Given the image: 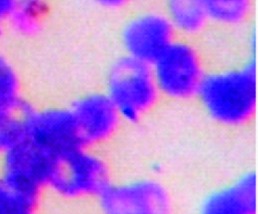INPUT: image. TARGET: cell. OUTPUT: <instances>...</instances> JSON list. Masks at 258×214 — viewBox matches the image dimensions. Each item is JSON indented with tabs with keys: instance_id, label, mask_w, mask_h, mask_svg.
Instances as JSON below:
<instances>
[{
	"instance_id": "obj_1",
	"label": "cell",
	"mask_w": 258,
	"mask_h": 214,
	"mask_svg": "<svg viewBox=\"0 0 258 214\" xmlns=\"http://www.w3.org/2000/svg\"><path fill=\"white\" fill-rule=\"evenodd\" d=\"M197 97L217 123L232 127L247 124L257 106L255 59L238 67L207 73Z\"/></svg>"
},
{
	"instance_id": "obj_2",
	"label": "cell",
	"mask_w": 258,
	"mask_h": 214,
	"mask_svg": "<svg viewBox=\"0 0 258 214\" xmlns=\"http://www.w3.org/2000/svg\"><path fill=\"white\" fill-rule=\"evenodd\" d=\"M105 93L122 120L131 123L147 115L161 96L151 65L126 55L110 67Z\"/></svg>"
},
{
	"instance_id": "obj_3",
	"label": "cell",
	"mask_w": 258,
	"mask_h": 214,
	"mask_svg": "<svg viewBox=\"0 0 258 214\" xmlns=\"http://www.w3.org/2000/svg\"><path fill=\"white\" fill-rule=\"evenodd\" d=\"M108 173L93 149L78 146L56 155L46 191L64 201L99 194L107 187Z\"/></svg>"
},
{
	"instance_id": "obj_4",
	"label": "cell",
	"mask_w": 258,
	"mask_h": 214,
	"mask_svg": "<svg viewBox=\"0 0 258 214\" xmlns=\"http://www.w3.org/2000/svg\"><path fill=\"white\" fill-rule=\"evenodd\" d=\"M161 96L176 101L197 97L207 72L197 48L176 38L151 64Z\"/></svg>"
},
{
	"instance_id": "obj_5",
	"label": "cell",
	"mask_w": 258,
	"mask_h": 214,
	"mask_svg": "<svg viewBox=\"0 0 258 214\" xmlns=\"http://www.w3.org/2000/svg\"><path fill=\"white\" fill-rule=\"evenodd\" d=\"M25 138L58 155L81 146L69 107H31L23 112Z\"/></svg>"
},
{
	"instance_id": "obj_6",
	"label": "cell",
	"mask_w": 258,
	"mask_h": 214,
	"mask_svg": "<svg viewBox=\"0 0 258 214\" xmlns=\"http://www.w3.org/2000/svg\"><path fill=\"white\" fill-rule=\"evenodd\" d=\"M55 156L25 138L0 158V180L42 194L46 191Z\"/></svg>"
},
{
	"instance_id": "obj_7",
	"label": "cell",
	"mask_w": 258,
	"mask_h": 214,
	"mask_svg": "<svg viewBox=\"0 0 258 214\" xmlns=\"http://www.w3.org/2000/svg\"><path fill=\"white\" fill-rule=\"evenodd\" d=\"M176 39V33L164 12H143L126 22L121 43L126 56L151 64Z\"/></svg>"
},
{
	"instance_id": "obj_8",
	"label": "cell",
	"mask_w": 258,
	"mask_h": 214,
	"mask_svg": "<svg viewBox=\"0 0 258 214\" xmlns=\"http://www.w3.org/2000/svg\"><path fill=\"white\" fill-rule=\"evenodd\" d=\"M81 146L93 149L112 136L122 121L105 92L78 97L70 107Z\"/></svg>"
},
{
	"instance_id": "obj_9",
	"label": "cell",
	"mask_w": 258,
	"mask_h": 214,
	"mask_svg": "<svg viewBox=\"0 0 258 214\" xmlns=\"http://www.w3.org/2000/svg\"><path fill=\"white\" fill-rule=\"evenodd\" d=\"M176 34L191 37L211 22L205 0H164L163 10Z\"/></svg>"
},
{
	"instance_id": "obj_10",
	"label": "cell",
	"mask_w": 258,
	"mask_h": 214,
	"mask_svg": "<svg viewBox=\"0 0 258 214\" xmlns=\"http://www.w3.org/2000/svg\"><path fill=\"white\" fill-rule=\"evenodd\" d=\"M48 14L44 0H19L7 24L19 35L31 37L40 31Z\"/></svg>"
},
{
	"instance_id": "obj_11",
	"label": "cell",
	"mask_w": 258,
	"mask_h": 214,
	"mask_svg": "<svg viewBox=\"0 0 258 214\" xmlns=\"http://www.w3.org/2000/svg\"><path fill=\"white\" fill-rule=\"evenodd\" d=\"M26 105L19 72L0 52V109H22Z\"/></svg>"
},
{
	"instance_id": "obj_12",
	"label": "cell",
	"mask_w": 258,
	"mask_h": 214,
	"mask_svg": "<svg viewBox=\"0 0 258 214\" xmlns=\"http://www.w3.org/2000/svg\"><path fill=\"white\" fill-rule=\"evenodd\" d=\"M41 196L0 180V214H38Z\"/></svg>"
},
{
	"instance_id": "obj_13",
	"label": "cell",
	"mask_w": 258,
	"mask_h": 214,
	"mask_svg": "<svg viewBox=\"0 0 258 214\" xmlns=\"http://www.w3.org/2000/svg\"><path fill=\"white\" fill-rule=\"evenodd\" d=\"M211 22L223 26L244 23L252 11L253 0H205Z\"/></svg>"
},
{
	"instance_id": "obj_14",
	"label": "cell",
	"mask_w": 258,
	"mask_h": 214,
	"mask_svg": "<svg viewBox=\"0 0 258 214\" xmlns=\"http://www.w3.org/2000/svg\"><path fill=\"white\" fill-rule=\"evenodd\" d=\"M24 108L0 109V158L25 138Z\"/></svg>"
},
{
	"instance_id": "obj_15",
	"label": "cell",
	"mask_w": 258,
	"mask_h": 214,
	"mask_svg": "<svg viewBox=\"0 0 258 214\" xmlns=\"http://www.w3.org/2000/svg\"><path fill=\"white\" fill-rule=\"evenodd\" d=\"M19 0H0V25L8 23Z\"/></svg>"
},
{
	"instance_id": "obj_16",
	"label": "cell",
	"mask_w": 258,
	"mask_h": 214,
	"mask_svg": "<svg viewBox=\"0 0 258 214\" xmlns=\"http://www.w3.org/2000/svg\"><path fill=\"white\" fill-rule=\"evenodd\" d=\"M134 0H93L101 8L108 10H118L130 5Z\"/></svg>"
}]
</instances>
